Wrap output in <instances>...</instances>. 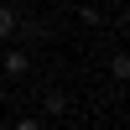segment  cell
I'll list each match as a JSON object with an SVG mask.
<instances>
[{"mask_svg": "<svg viewBox=\"0 0 130 130\" xmlns=\"http://www.w3.org/2000/svg\"><path fill=\"white\" fill-rule=\"evenodd\" d=\"M10 130H47V125H42L37 115H21V120H10Z\"/></svg>", "mask_w": 130, "mask_h": 130, "instance_id": "5", "label": "cell"}, {"mask_svg": "<svg viewBox=\"0 0 130 130\" xmlns=\"http://www.w3.org/2000/svg\"><path fill=\"white\" fill-rule=\"evenodd\" d=\"M104 73H109L115 83H130V52H109V57H104Z\"/></svg>", "mask_w": 130, "mask_h": 130, "instance_id": "2", "label": "cell"}, {"mask_svg": "<svg viewBox=\"0 0 130 130\" xmlns=\"http://www.w3.org/2000/svg\"><path fill=\"white\" fill-rule=\"evenodd\" d=\"M0 73H5V78H26V73H31V57L21 47H0Z\"/></svg>", "mask_w": 130, "mask_h": 130, "instance_id": "1", "label": "cell"}, {"mask_svg": "<svg viewBox=\"0 0 130 130\" xmlns=\"http://www.w3.org/2000/svg\"><path fill=\"white\" fill-rule=\"evenodd\" d=\"M68 130H78V125H68Z\"/></svg>", "mask_w": 130, "mask_h": 130, "instance_id": "7", "label": "cell"}, {"mask_svg": "<svg viewBox=\"0 0 130 130\" xmlns=\"http://www.w3.org/2000/svg\"><path fill=\"white\" fill-rule=\"evenodd\" d=\"M0 5H10V0H0Z\"/></svg>", "mask_w": 130, "mask_h": 130, "instance_id": "6", "label": "cell"}, {"mask_svg": "<svg viewBox=\"0 0 130 130\" xmlns=\"http://www.w3.org/2000/svg\"><path fill=\"white\" fill-rule=\"evenodd\" d=\"M42 109H47V115H68V109H73V99H68L62 89H47V94H42Z\"/></svg>", "mask_w": 130, "mask_h": 130, "instance_id": "4", "label": "cell"}, {"mask_svg": "<svg viewBox=\"0 0 130 130\" xmlns=\"http://www.w3.org/2000/svg\"><path fill=\"white\" fill-rule=\"evenodd\" d=\"M10 37H21V10L0 5V42H10Z\"/></svg>", "mask_w": 130, "mask_h": 130, "instance_id": "3", "label": "cell"}]
</instances>
